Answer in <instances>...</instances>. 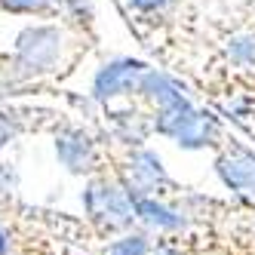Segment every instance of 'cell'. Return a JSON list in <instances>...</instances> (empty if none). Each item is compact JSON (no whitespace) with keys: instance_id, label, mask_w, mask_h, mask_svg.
Wrapping results in <instances>:
<instances>
[{"instance_id":"8992f818","label":"cell","mask_w":255,"mask_h":255,"mask_svg":"<svg viewBox=\"0 0 255 255\" xmlns=\"http://www.w3.org/2000/svg\"><path fill=\"white\" fill-rule=\"evenodd\" d=\"M215 172L246 209H255V151L249 144L228 135L215 148Z\"/></svg>"},{"instance_id":"277c9868","label":"cell","mask_w":255,"mask_h":255,"mask_svg":"<svg viewBox=\"0 0 255 255\" xmlns=\"http://www.w3.org/2000/svg\"><path fill=\"white\" fill-rule=\"evenodd\" d=\"M52 148H56L59 163L71 175H96L108 169V141L102 132H93L89 126L74 120H59L52 126Z\"/></svg>"},{"instance_id":"3957f363","label":"cell","mask_w":255,"mask_h":255,"mask_svg":"<svg viewBox=\"0 0 255 255\" xmlns=\"http://www.w3.org/2000/svg\"><path fill=\"white\" fill-rule=\"evenodd\" d=\"M154 135L169 138L185 151H215L228 138V129L212 111L197 108L191 99L185 105L166 108V111H154Z\"/></svg>"},{"instance_id":"4fadbf2b","label":"cell","mask_w":255,"mask_h":255,"mask_svg":"<svg viewBox=\"0 0 255 255\" xmlns=\"http://www.w3.org/2000/svg\"><path fill=\"white\" fill-rule=\"evenodd\" d=\"M123 3L141 22H157V19H166L181 0H123Z\"/></svg>"},{"instance_id":"ba28073f","label":"cell","mask_w":255,"mask_h":255,"mask_svg":"<svg viewBox=\"0 0 255 255\" xmlns=\"http://www.w3.org/2000/svg\"><path fill=\"white\" fill-rule=\"evenodd\" d=\"M135 102H141L154 114V111H166V108H175V105L191 102V93L185 89V83H181L178 77L169 74V71L148 65V71H144L141 80H138Z\"/></svg>"},{"instance_id":"30bf717a","label":"cell","mask_w":255,"mask_h":255,"mask_svg":"<svg viewBox=\"0 0 255 255\" xmlns=\"http://www.w3.org/2000/svg\"><path fill=\"white\" fill-rule=\"evenodd\" d=\"M59 19L83 40H96V0H62Z\"/></svg>"},{"instance_id":"7c38bea8","label":"cell","mask_w":255,"mask_h":255,"mask_svg":"<svg viewBox=\"0 0 255 255\" xmlns=\"http://www.w3.org/2000/svg\"><path fill=\"white\" fill-rule=\"evenodd\" d=\"M0 9L22 19H59L62 0H0Z\"/></svg>"},{"instance_id":"8fae6325","label":"cell","mask_w":255,"mask_h":255,"mask_svg":"<svg viewBox=\"0 0 255 255\" xmlns=\"http://www.w3.org/2000/svg\"><path fill=\"white\" fill-rule=\"evenodd\" d=\"M40 111H34V108H19V105H0V151L9 148V144L31 132L34 123L31 117H37Z\"/></svg>"},{"instance_id":"7a4b0ae2","label":"cell","mask_w":255,"mask_h":255,"mask_svg":"<svg viewBox=\"0 0 255 255\" xmlns=\"http://www.w3.org/2000/svg\"><path fill=\"white\" fill-rule=\"evenodd\" d=\"M83 212H86V225L93 228L96 237H117L135 225L132 197L111 166L86 178Z\"/></svg>"},{"instance_id":"52a82bcc","label":"cell","mask_w":255,"mask_h":255,"mask_svg":"<svg viewBox=\"0 0 255 255\" xmlns=\"http://www.w3.org/2000/svg\"><path fill=\"white\" fill-rule=\"evenodd\" d=\"M105 114V138L117 144V148H138L154 135V114L141 102H123L102 108Z\"/></svg>"},{"instance_id":"6da1fadb","label":"cell","mask_w":255,"mask_h":255,"mask_svg":"<svg viewBox=\"0 0 255 255\" xmlns=\"http://www.w3.org/2000/svg\"><path fill=\"white\" fill-rule=\"evenodd\" d=\"M83 40L71 31L62 19L52 22H31L25 25L12 40V52L9 59L19 71V77L25 83H40V80H52L74 62V43Z\"/></svg>"},{"instance_id":"5bb4252c","label":"cell","mask_w":255,"mask_h":255,"mask_svg":"<svg viewBox=\"0 0 255 255\" xmlns=\"http://www.w3.org/2000/svg\"><path fill=\"white\" fill-rule=\"evenodd\" d=\"M15 185H19V175H15L12 166L0 163V206H6L9 200L15 197Z\"/></svg>"},{"instance_id":"9c48e42d","label":"cell","mask_w":255,"mask_h":255,"mask_svg":"<svg viewBox=\"0 0 255 255\" xmlns=\"http://www.w3.org/2000/svg\"><path fill=\"white\" fill-rule=\"evenodd\" d=\"M222 56L228 65L240 71H255V31L252 28H234L222 37Z\"/></svg>"},{"instance_id":"5b68a950","label":"cell","mask_w":255,"mask_h":255,"mask_svg":"<svg viewBox=\"0 0 255 255\" xmlns=\"http://www.w3.org/2000/svg\"><path fill=\"white\" fill-rule=\"evenodd\" d=\"M144 71H148V65H144L141 59H132V56L108 59L93 74L89 99H93V105H99V108L132 102L135 93H138V80H141Z\"/></svg>"},{"instance_id":"9a60e30c","label":"cell","mask_w":255,"mask_h":255,"mask_svg":"<svg viewBox=\"0 0 255 255\" xmlns=\"http://www.w3.org/2000/svg\"><path fill=\"white\" fill-rule=\"evenodd\" d=\"M12 252V234H9V228L0 222V255H9Z\"/></svg>"}]
</instances>
